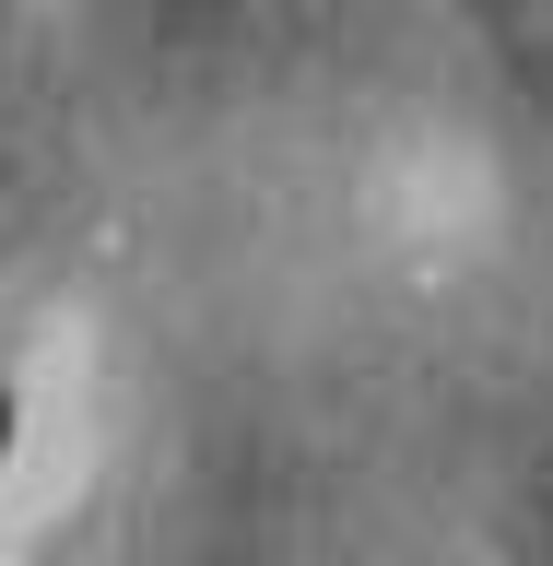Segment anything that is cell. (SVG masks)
I'll return each instance as SVG.
<instances>
[{
  "label": "cell",
  "mask_w": 553,
  "mask_h": 566,
  "mask_svg": "<svg viewBox=\"0 0 553 566\" xmlns=\"http://www.w3.org/2000/svg\"><path fill=\"white\" fill-rule=\"evenodd\" d=\"M0 449H12V401H0Z\"/></svg>",
  "instance_id": "1"
}]
</instances>
